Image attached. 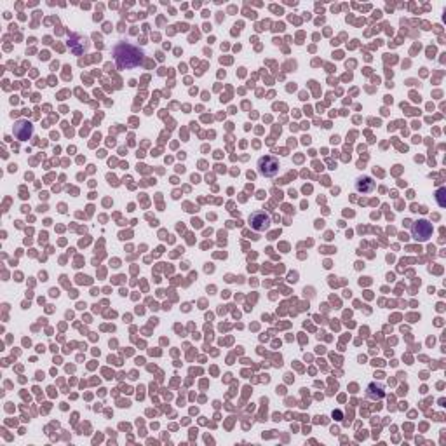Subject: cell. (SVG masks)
<instances>
[{"mask_svg":"<svg viewBox=\"0 0 446 446\" xmlns=\"http://www.w3.org/2000/svg\"><path fill=\"white\" fill-rule=\"evenodd\" d=\"M113 56H115L117 66L120 70H127V68H135L143 61V51L136 46H131L127 42H120L113 48Z\"/></svg>","mask_w":446,"mask_h":446,"instance_id":"obj_1","label":"cell"},{"mask_svg":"<svg viewBox=\"0 0 446 446\" xmlns=\"http://www.w3.org/2000/svg\"><path fill=\"white\" fill-rule=\"evenodd\" d=\"M258 173L265 178H274L279 173V160L276 157H271V155H265V157L258 159Z\"/></svg>","mask_w":446,"mask_h":446,"instance_id":"obj_2","label":"cell"},{"mask_svg":"<svg viewBox=\"0 0 446 446\" xmlns=\"http://www.w3.org/2000/svg\"><path fill=\"white\" fill-rule=\"evenodd\" d=\"M412 236L417 241H427L432 236V223H429L427 220L415 221L412 227Z\"/></svg>","mask_w":446,"mask_h":446,"instance_id":"obj_3","label":"cell"},{"mask_svg":"<svg viewBox=\"0 0 446 446\" xmlns=\"http://www.w3.org/2000/svg\"><path fill=\"white\" fill-rule=\"evenodd\" d=\"M249 223H251V227L255 230H258V232H263V230H267L269 225H271V218H269V214L265 213V211H255V213L249 216Z\"/></svg>","mask_w":446,"mask_h":446,"instance_id":"obj_4","label":"cell"},{"mask_svg":"<svg viewBox=\"0 0 446 446\" xmlns=\"http://www.w3.org/2000/svg\"><path fill=\"white\" fill-rule=\"evenodd\" d=\"M33 135V126L28 122V120H19L14 126V136L18 140H28L30 136Z\"/></svg>","mask_w":446,"mask_h":446,"instance_id":"obj_5","label":"cell"},{"mask_svg":"<svg viewBox=\"0 0 446 446\" xmlns=\"http://www.w3.org/2000/svg\"><path fill=\"white\" fill-rule=\"evenodd\" d=\"M375 182L370 178V176H363V178H358L355 182V190L361 192V194H371L375 190Z\"/></svg>","mask_w":446,"mask_h":446,"instance_id":"obj_6","label":"cell"},{"mask_svg":"<svg viewBox=\"0 0 446 446\" xmlns=\"http://www.w3.org/2000/svg\"><path fill=\"white\" fill-rule=\"evenodd\" d=\"M383 396H385V390H383L382 383H370V385H368V397L382 399Z\"/></svg>","mask_w":446,"mask_h":446,"instance_id":"obj_7","label":"cell"},{"mask_svg":"<svg viewBox=\"0 0 446 446\" xmlns=\"http://www.w3.org/2000/svg\"><path fill=\"white\" fill-rule=\"evenodd\" d=\"M444 189H439L437 190V202H439V206H444L446 202H444V199H443V195H444Z\"/></svg>","mask_w":446,"mask_h":446,"instance_id":"obj_8","label":"cell"}]
</instances>
